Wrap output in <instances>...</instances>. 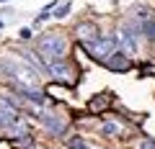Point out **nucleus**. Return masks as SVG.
I'll return each mask as SVG.
<instances>
[{"label":"nucleus","instance_id":"f257e3e1","mask_svg":"<svg viewBox=\"0 0 155 149\" xmlns=\"http://www.w3.org/2000/svg\"><path fill=\"white\" fill-rule=\"evenodd\" d=\"M39 54L44 57L47 64L67 59V39L60 36V33H47V36H41L39 39Z\"/></svg>","mask_w":155,"mask_h":149},{"label":"nucleus","instance_id":"f03ea898","mask_svg":"<svg viewBox=\"0 0 155 149\" xmlns=\"http://www.w3.org/2000/svg\"><path fill=\"white\" fill-rule=\"evenodd\" d=\"M85 49H88V57H93L96 62H101V64H104V62L109 59L116 49H119V39H116V33H106V36L101 33L96 41L85 44Z\"/></svg>","mask_w":155,"mask_h":149},{"label":"nucleus","instance_id":"7ed1b4c3","mask_svg":"<svg viewBox=\"0 0 155 149\" xmlns=\"http://www.w3.org/2000/svg\"><path fill=\"white\" fill-rule=\"evenodd\" d=\"M47 72L52 75V80H54V82L65 85V88H75V85H78V80H80V72H78V67L72 64V62H67V59L52 62Z\"/></svg>","mask_w":155,"mask_h":149},{"label":"nucleus","instance_id":"20e7f679","mask_svg":"<svg viewBox=\"0 0 155 149\" xmlns=\"http://www.w3.org/2000/svg\"><path fill=\"white\" fill-rule=\"evenodd\" d=\"M140 36H142V26H137L134 21H127L122 28H119V33H116V39H119V49L127 51V54H137Z\"/></svg>","mask_w":155,"mask_h":149},{"label":"nucleus","instance_id":"39448f33","mask_svg":"<svg viewBox=\"0 0 155 149\" xmlns=\"http://www.w3.org/2000/svg\"><path fill=\"white\" fill-rule=\"evenodd\" d=\"M44 131L49 136H62L67 129V116L65 113H57V110H41V116H39Z\"/></svg>","mask_w":155,"mask_h":149},{"label":"nucleus","instance_id":"423d86ee","mask_svg":"<svg viewBox=\"0 0 155 149\" xmlns=\"http://www.w3.org/2000/svg\"><path fill=\"white\" fill-rule=\"evenodd\" d=\"M104 67H106V70H111V72H129V70H132V57H129L127 51L116 49L114 54L104 62Z\"/></svg>","mask_w":155,"mask_h":149},{"label":"nucleus","instance_id":"0eeeda50","mask_svg":"<svg viewBox=\"0 0 155 149\" xmlns=\"http://www.w3.org/2000/svg\"><path fill=\"white\" fill-rule=\"evenodd\" d=\"M75 36H78V41L80 44H91V41H96L101 36V31H98V26L96 23H91V21H85V23H80V26L75 28Z\"/></svg>","mask_w":155,"mask_h":149},{"label":"nucleus","instance_id":"6e6552de","mask_svg":"<svg viewBox=\"0 0 155 149\" xmlns=\"http://www.w3.org/2000/svg\"><path fill=\"white\" fill-rule=\"evenodd\" d=\"M109 103H111L109 93H101V95H93V98L88 100V110H91V113H104V110L109 108Z\"/></svg>","mask_w":155,"mask_h":149},{"label":"nucleus","instance_id":"1a4fd4ad","mask_svg":"<svg viewBox=\"0 0 155 149\" xmlns=\"http://www.w3.org/2000/svg\"><path fill=\"white\" fill-rule=\"evenodd\" d=\"M122 123L119 121H104L101 123V134H104V136H109V139H119L122 136Z\"/></svg>","mask_w":155,"mask_h":149},{"label":"nucleus","instance_id":"9d476101","mask_svg":"<svg viewBox=\"0 0 155 149\" xmlns=\"http://www.w3.org/2000/svg\"><path fill=\"white\" fill-rule=\"evenodd\" d=\"M65 144H67V149H91L88 144H85V139H83V136H70Z\"/></svg>","mask_w":155,"mask_h":149},{"label":"nucleus","instance_id":"9b49d317","mask_svg":"<svg viewBox=\"0 0 155 149\" xmlns=\"http://www.w3.org/2000/svg\"><path fill=\"white\" fill-rule=\"evenodd\" d=\"M142 33H145V39H147V41L155 44V18H150L147 23H142Z\"/></svg>","mask_w":155,"mask_h":149},{"label":"nucleus","instance_id":"f8f14e48","mask_svg":"<svg viewBox=\"0 0 155 149\" xmlns=\"http://www.w3.org/2000/svg\"><path fill=\"white\" fill-rule=\"evenodd\" d=\"M70 11H72V3H62V5L54 8V18H60V21H62V18L70 16Z\"/></svg>","mask_w":155,"mask_h":149},{"label":"nucleus","instance_id":"ddd939ff","mask_svg":"<svg viewBox=\"0 0 155 149\" xmlns=\"http://www.w3.org/2000/svg\"><path fill=\"white\" fill-rule=\"evenodd\" d=\"M137 149H155V139H142L137 144Z\"/></svg>","mask_w":155,"mask_h":149},{"label":"nucleus","instance_id":"4468645a","mask_svg":"<svg viewBox=\"0 0 155 149\" xmlns=\"http://www.w3.org/2000/svg\"><path fill=\"white\" fill-rule=\"evenodd\" d=\"M18 36H21V39H31L34 33H31V28H21V31H18Z\"/></svg>","mask_w":155,"mask_h":149},{"label":"nucleus","instance_id":"2eb2a0df","mask_svg":"<svg viewBox=\"0 0 155 149\" xmlns=\"http://www.w3.org/2000/svg\"><path fill=\"white\" fill-rule=\"evenodd\" d=\"M0 3H5V0H0Z\"/></svg>","mask_w":155,"mask_h":149}]
</instances>
